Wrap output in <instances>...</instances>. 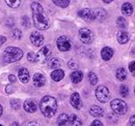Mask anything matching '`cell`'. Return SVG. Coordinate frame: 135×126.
Returning <instances> with one entry per match:
<instances>
[{"label": "cell", "mask_w": 135, "mask_h": 126, "mask_svg": "<svg viewBox=\"0 0 135 126\" xmlns=\"http://www.w3.org/2000/svg\"><path fill=\"white\" fill-rule=\"evenodd\" d=\"M11 106L14 110H20L21 108V101L19 99H13L11 100Z\"/></svg>", "instance_id": "obj_28"}, {"label": "cell", "mask_w": 135, "mask_h": 126, "mask_svg": "<svg viewBox=\"0 0 135 126\" xmlns=\"http://www.w3.org/2000/svg\"><path fill=\"white\" fill-rule=\"evenodd\" d=\"M96 97H97V99L100 101V102H106L108 99H109V90H108V88L107 87H105V86H99L97 89H96Z\"/></svg>", "instance_id": "obj_7"}, {"label": "cell", "mask_w": 135, "mask_h": 126, "mask_svg": "<svg viewBox=\"0 0 135 126\" xmlns=\"http://www.w3.org/2000/svg\"><path fill=\"white\" fill-rule=\"evenodd\" d=\"M69 122H70V126H82L81 119L75 114H72L69 117Z\"/></svg>", "instance_id": "obj_21"}, {"label": "cell", "mask_w": 135, "mask_h": 126, "mask_svg": "<svg viewBox=\"0 0 135 126\" xmlns=\"http://www.w3.org/2000/svg\"><path fill=\"white\" fill-rule=\"evenodd\" d=\"M53 3L59 7H67L68 5L70 4V1L69 0H65V1H57V0H54Z\"/></svg>", "instance_id": "obj_30"}, {"label": "cell", "mask_w": 135, "mask_h": 126, "mask_svg": "<svg viewBox=\"0 0 135 126\" xmlns=\"http://www.w3.org/2000/svg\"><path fill=\"white\" fill-rule=\"evenodd\" d=\"M113 54H114L113 50L109 47H104L101 51V57H102V59L105 60V61L110 60V59L112 58Z\"/></svg>", "instance_id": "obj_15"}, {"label": "cell", "mask_w": 135, "mask_h": 126, "mask_svg": "<svg viewBox=\"0 0 135 126\" xmlns=\"http://www.w3.org/2000/svg\"><path fill=\"white\" fill-rule=\"evenodd\" d=\"M23 57V51L16 47H8L4 50L3 60L6 63L17 62Z\"/></svg>", "instance_id": "obj_3"}, {"label": "cell", "mask_w": 135, "mask_h": 126, "mask_svg": "<svg viewBox=\"0 0 135 126\" xmlns=\"http://www.w3.org/2000/svg\"><path fill=\"white\" fill-rule=\"evenodd\" d=\"M57 125L58 126H70L69 122V116L67 114H60L57 119Z\"/></svg>", "instance_id": "obj_22"}, {"label": "cell", "mask_w": 135, "mask_h": 126, "mask_svg": "<svg viewBox=\"0 0 135 126\" xmlns=\"http://www.w3.org/2000/svg\"><path fill=\"white\" fill-rule=\"evenodd\" d=\"M134 53H135V49H134Z\"/></svg>", "instance_id": "obj_46"}, {"label": "cell", "mask_w": 135, "mask_h": 126, "mask_svg": "<svg viewBox=\"0 0 135 126\" xmlns=\"http://www.w3.org/2000/svg\"><path fill=\"white\" fill-rule=\"evenodd\" d=\"M122 13L124 16H131L133 14V6L130 2H125L122 5Z\"/></svg>", "instance_id": "obj_20"}, {"label": "cell", "mask_w": 135, "mask_h": 126, "mask_svg": "<svg viewBox=\"0 0 135 126\" xmlns=\"http://www.w3.org/2000/svg\"><path fill=\"white\" fill-rule=\"evenodd\" d=\"M23 107H24V110L27 113H35L37 110V102H36V100L30 98V99H27L24 101Z\"/></svg>", "instance_id": "obj_12"}, {"label": "cell", "mask_w": 135, "mask_h": 126, "mask_svg": "<svg viewBox=\"0 0 135 126\" xmlns=\"http://www.w3.org/2000/svg\"><path fill=\"white\" fill-rule=\"evenodd\" d=\"M32 82L35 87H43L46 84V77L43 74H35L32 78Z\"/></svg>", "instance_id": "obj_13"}, {"label": "cell", "mask_w": 135, "mask_h": 126, "mask_svg": "<svg viewBox=\"0 0 135 126\" xmlns=\"http://www.w3.org/2000/svg\"><path fill=\"white\" fill-rule=\"evenodd\" d=\"M5 3L9 6V7H18L19 5H20V3H21V1L20 0H16V1H12V0H6L5 1Z\"/></svg>", "instance_id": "obj_31"}, {"label": "cell", "mask_w": 135, "mask_h": 126, "mask_svg": "<svg viewBox=\"0 0 135 126\" xmlns=\"http://www.w3.org/2000/svg\"><path fill=\"white\" fill-rule=\"evenodd\" d=\"M27 126H41L40 125V123H37V122H35V121H32V122H29Z\"/></svg>", "instance_id": "obj_40"}, {"label": "cell", "mask_w": 135, "mask_h": 126, "mask_svg": "<svg viewBox=\"0 0 135 126\" xmlns=\"http://www.w3.org/2000/svg\"><path fill=\"white\" fill-rule=\"evenodd\" d=\"M8 80H9V82H12V83H15L17 80H16V77L14 76V75H9L8 76Z\"/></svg>", "instance_id": "obj_39"}, {"label": "cell", "mask_w": 135, "mask_h": 126, "mask_svg": "<svg viewBox=\"0 0 135 126\" xmlns=\"http://www.w3.org/2000/svg\"><path fill=\"white\" fill-rule=\"evenodd\" d=\"M70 102L72 104V107L76 110H80L82 108V100H81V97L79 93L77 92H74L73 94L71 95L70 97Z\"/></svg>", "instance_id": "obj_11"}, {"label": "cell", "mask_w": 135, "mask_h": 126, "mask_svg": "<svg viewBox=\"0 0 135 126\" xmlns=\"http://www.w3.org/2000/svg\"><path fill=\"white\" fill-rule=\"evenodd\" d=\"M128 126H135V115L131 116L128 122Z\"/></svg>", "instance_id": "obj_37"}, {"label": "cell", "mask_w": 135, "mask_h": 126, "mask_svg": "<svg viewBox=\"0 0 135 126\" xmlns=\"http://www.w3.org/2000/svg\"><path fill=\"white\" fill-rule=\"evenodd\" d=\"M115 77H117V79L118 81H126L127 80V77H128V74H127V71L125 70V68H123V67H119L118 70H117V74H115Z\"/></svg>", "instance_id": "obj_24"}, {"label": "cell", "mask_w": 135, "mask_h": 126, "mask_svg": "<svg viewBox=\"0 0 135 126\" xmlns=\"http://www.w3.org/2000/svg\"><path fill=\"white\" fill-rule=\"evenodd\" d=\"M134 93H135V88H134Z\"/></svg>", "instance_id": "obj_45"}, {"label": "cell", "mask_w": 135, "mask_h": 126, "mask_svg": "<svg viewBox=\"0 0 135 126\" xmlns=\"http://www.w3.org/2000/svg\"><path fill=\"white\" fill-rule=\"evenodd\" d=\"M2 113H3V109H2V107H1V104H0V116L2 115Z\"/></svg>", "instance_id": "obj_44"}, {"label": "cell", "mask_w": 135, "mask_h": 126, "mask_svg": "<svg viewBox=\"0 0 135 126\" xmlns=\"http://www.w3.org/2000/svg\"><path fill=\"white\" fill-rule=\"evenodd\" d=\"M12 91H11V86H7L6 87V93H11Z\"/></svg>", "instance_id": "obj_42"}, {"label": "cell", "mask_w": 135, "mask_h": 126, "mask_svg": "<svg viewBox=\"0 0 135 126\" xmlns=\"http://www.w3.org/2000/svg\"><path fill=\"white\" fill-rule=\"evenodd\" d=\"M79 38L83 44H90L94 40V33L88 28H81L79 30Z\"/></svg>", "instance_id": "obj_8"}, {"label": "cell", "mask_w": 135, "mask_h": 126, "mask_svg": "<svg viewBox=\"0 0 135 126\" xmlns=\"http://www.w3.org/2000/svg\"><path fill=\"white\" fill-rule=\"evenodd\" d=\"M78 16L80 17V18H82L86 22H89V23L96 20L94 10H91V9H89V8H83V9L79 10Z\"/></svg>", "instance_id": "obj_10"}, {"label": "cell", "mask_w": 135, "mask_h": 126, "mask_svg": "<svg viewBox=\"0 0 135 126\" xmlns=\"http://www.w3.org/2000/svg\"><path fill=\"white\" fill-rule=\"evenodd\" d=\"M5 41H6V37H4V36H0V47H1V45H3Z\"/></svg>", "instance_id": "obj_41"}, {"label": "cell", "mask_w": 135, "mask_h": 126, "mask_svg": "<svg viewBox=\"0 0 135 126\" xmlns=\"http://www.w3.org/2000/svg\"><path fill=\"white\" fill-rule=\"evenodd\" d=\"M119 94L122 95V96H124V97L128 96V94H129V89H128V87L125 86V85H122V86L119 87Z\"/></svg>", "instance_id": "obj_29"}, {"label": "cell", "mask_w": 135, "mask_h": 126, "mask_svg": "<svg viewBox=\"0 0 135 126\" xmlns=\"http://www.w3.org/2000/svg\"><path fill=\"white\" fill-rule=\"evenodd\" d=\"M89 114L93 116V117H96V118H99V117H103L104 116V110L100 108L99 106H93L90 107L89 109Z\"/></svg>", "instance_id": "obj_17"}, {"label": "cell", "mask_w": 135, "mask_h": 126, "mask_svg": "<svg viewBox=\"0 0 135 126\" xmlns=\"http://www.w3.org/2000/svg\"><path fill=\"white\" fill-rule=\"evenodd\" d=\"M12 35H13L14 38L20 39L22 37V32H21V30H19V29H14L13 32H12Z\"/></svg>", "instance_id": "obj_33"}, {"label": "cell", "mask_w": 135, "mask_h": 126, "mask_svg": "<svg viewBox=\"0 0 135 126\" xmlns=\"http://www.w3.org/2000/svg\"><path fill=\"white\" fill-rule=\"evenodd\" d=\"M68 66H69L70 68H72V69L76 68V67H77V62H76V60H74V59H71V60L68 62Z\"/></svg>", "instance_id": "obj_35"}, {"label": "cell", "mask_w": 135, "mask_h": 126, "mask_svg": "<svg viewBox=\"0 0 135 126\" xmlns=\"http://www.w3.org/2000/svg\"><path fill=\"white\" fill-rule=\"evenodd\" d=\"M88 80H89V83H90L91 85H96V84L98 83V77H97L96 74L93 72V71L88 74Z\"/></svg>", "instance_id": "obj_27"}, {"label": "cell", "mask_w": 135, "mask_h": 126, "mask_svg": "<svg viewBox=\"0 0 135 126\" xmlns=\"http://www.w3.org/2000/svg\"><path fill=\"white\" fill-rule=\"evenodd\" d=\"M117 24H118V26L120 28V29H125V28L127 27V21H126V20H125L123 17H119V18H118Z\"/></svg>", "instance_id": "obj_26"}, {"label": "cell", "mask_w": 135, "mask_h": 126, "mask_svg": "<svg viewBox=\"0 0 135 126\" xmlns=\"http://www.w3.org/2000/svg\"><path fill=\"white\" fill-rule=\"evenodd\" d=\"M40 109L42 114L47 117V118H51L56 114L57 111V101L54 97L52 96H45L42 98L41 102H40Z\"/></svg>", "instance_id": "obj_2"}, {"label": "cell", "mask_w": 135, "mask_h": 126, "mask_svg": "<svg viewBox=\"0 0 135 126\" xmlns=\"http://www.w3.org/2000/svg\"><path fill=\"white\" fill-rule=\"evenodd\" d=\"M11 126H20V125L18 124L17 122H14V123H12V124H11Z\"/></svg>", "instance_id": "obj_43"}, {"label": "cell", "mask_w": 135, "mask_h": 126, "mask_svg": "<svg viewBox=\"0 0 135 126\" xmlns=\"http://www.w3.org/2000/svg\"><path fill=\"white\" fill-rule=\"evenodd\" d=\"M27 59H28L29 62H36V54H34L33 52H29L27 54Z\"/></svg>", "instance_id": "obj_32"}, {"label": "cell", "mask_w": 135, "mask_h": 126, "mask_svg": "<svg viewBox=\"0 0 135 126\" xmlns=\"http://www.w3.org/2000/svg\"><path fill=\"white\" fill-rule=\"evenodd\" d=\"M90 126H103V124H102L101 121H99V120H95V121L91 122Z\"/></svg>", "instance_id": "obj_38"}, {"label": "cell", "mask_w": 135, "mask_h": 126, "mask_svg": "<svg viewBox=\"0 0 135 126\" xmlns=\"http://www.w3.org/2000/svg\"><path fill=\"white\" fill-rule=\"evenodd\" d=\"M117 39H118V41L120 45H125V44H127L128 40H129V35H128V33L126 31L120 30V31H118V34H117Z\"/></svg>", "instance_id": "obj_19"}, {"label": "cell", "mask_w": 135, "mask_h": 126, "mask_svg": "<svg viewBox=\"0 0 135 126\" xmlns=\"http://www.w3.org/2000/svg\"><path fill=\"white\" fill-rule=\"evenodd\" d=\"M18 77H19V80H20L22 83H24V84H26V83L29 81V79H30L29 71H28L25 67H22V68H20V69H19Z\"/></svg>", "instance_id": "obj_14"}, {"label": "cell", "mask_w": 135, "mask_h": 126, "mask_svg": "<svg viewBox=\"0 0 135 126\" xmlns=\"http://www.w3.org/2000/svg\"><path fill=\"white\" fill-rule=\"evenodd\" d=\"M64 77H65V71L62 69L58 68V69H55V70H53L51 72V79L53 80V81H55V82L61 81V80L64 79Z\"/></svg>", "instance_id": "obj_18"}, {"label": "cell", "mask_w": 135, "mask_h": 126, "mask_svg": "<svg viewBox=\"0 0 135 126\" xmlns=\"http://www.w3.org/2000/svg\"><path fill=\"white\" fill-rule=\"evenodd\" d=\"M0 126H2V125H1V124H0Z\"/></svg>", "instance_id": "obj_47"}, {"label": "cell", "mask_w": 135, "mask_h": 126, "mask_svg": "<svg viewBox=\"0 0 135 126\" xmlns=\"http://www.w3.org/2000/svg\"><path fill=\"white\" fill-rule=\"evenodd\" d=\"M60 64H61V62H60V60L58 58H52L50 61L48 62V66L51 69H58Z\"/></svg>", "instance_id": "obj_25"}, {"label": "cell", "mask_w": 135, "mask_h": 126, "mask_svg": "<svg viewBox=\"0 0 135 126\" xmlns=\"http://www.w3.org/2000/svg\"><path fill=\"white\" fill-rule=\"evenodd\" d=\"M94 14H95V18L96 19H98L99 21H104L106 18H107V13H106V10H104L103 8H97L95 12H94Z\"/></svg>", "instance_id": "obj_23"}, {"label": "cell", "mask_w": 135, "mask_h": 126, "mask_svg": "<svg viewBox=\"0 0 135 126\" xmlns=\"http://www.w3.org/2000/svg\"><path fill=\"white\" fill-rule=\"evenodd\" d=\"M56 45H57V48L60 52H68L72 49V41L71 39L68 37V36H60L57 38L56 40Z\"/></svg>", "instance_id": "obj_5"}, {"label": "cell", "mask_w": 135, "mask_h": 126, "mask_svg": "<svg viewBox=\"0 0 135 126\" xmlns=\"http://www.w3.org/2000/svg\"><path fill=\"white\" fill-rule=\"evenodd\" d=\"M129 70L131 71V74L133 76H135V60L129 63Z\"/></svg>", "instance_id": "obj_36"}, {"label": "cell", "mask_w": 135, "mask_h": 126, "mask_svg": "<svg viewBox=\"0 0 135 126\" xmlns=\"http://www.w3.org/2000/svg\"><path fill=\"white\" fill-rule=\"evenodd\" d=\"M21 23H22V25H23L24 27H29V26H30V22H29V19H28L27 17H23Z\"/></svg>", "instance_id": "obj_34"}, {"label": "cell", "mask_w": 135, "mask_h": 126, "mask_svg": "<svg viewBox=\"0 0 135 126\" xmlns=\"http://www.w3.org/2000/svg\"><path fill=\"white\" fill-rule=\"evenodd\" d=\"M51 56V49L49 46H44L37 54H36V61L40 63H45L49 60Z\"/></svg>", "instance_id": "obj_6"}, {"label": "cell", "mask_w": 135, "mask_h": 126, "mask_svg": "<svg viewBox=\"0 0 135 126\" xmlns=\"http://www.w3.org/2000/svg\"><path fill=\"white\" fill-rule=\"evenodd\" d=\"M30 41L34 47H41L44 44V36L41 32L33 31L30 34Z\"/></svg>", "instance_id": "obj_9"}, {"label": "cell", "mask_w": 135, "mask_h": 126, "mask_svg": "<svg viewBox=\"0 0 135 126\" xmlns=\"http://www.w3.org/2000/svg\"><path fill=\"white\" fill-rule=\"evenodd\" d=\"M110 107L113 111L114 114H118V115H125L128 111V107H127V103L122 100V99H113L110 103Z\"/></svg>", "instance_id": "obj_4"}, {"label": "cell", "mask_w": 135, "mask_h": 126, "mask_svg": "<svg viewBox=\"0 0 135 126\" xmlns=\"http://www.w3.org/2000/svg\"><path fill=\"white\" fill-rule=\"evenodd\" d=\"M70 78H71V81L74 84H78V83H80L82 81V79H83V74H82L81 70H74V71L71 72Z\"/></svg>", "instance_id": "obj_16"}, {"label": "cell", "mask_w": 135, "mask_h": 126, "mask_svg": "<svg viewBox=\"0 0 135 126\" xmlns=\"http://www.w3.org/2000/svg\"><path fill=\"white\" fill-rule=\"evenodd\" d=\"M31 10H32V19L35 28L38 30H46L49 28V19L46 15L43 6L38 2L31 3Z\"/></svg>", "instance_id": "obj_1"}]
</instances>
